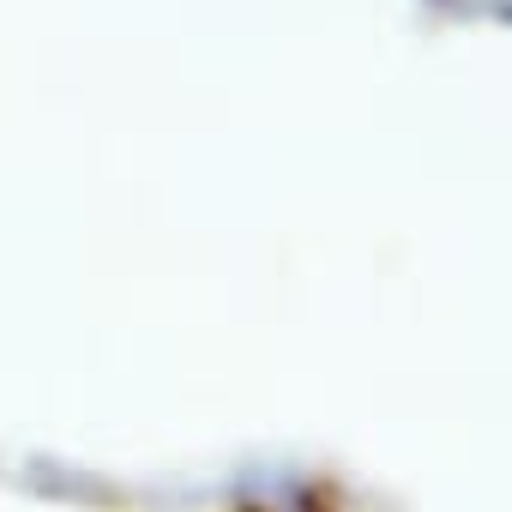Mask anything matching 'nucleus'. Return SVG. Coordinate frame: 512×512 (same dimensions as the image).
<instances>
[{"mask_svg":"<svg viewBox=\"0 0 512 512\" xmlns=\"http://www.w3.org/2000/svg\"><path fill=\"white\" fill-rule=\"evenodd\" d=\"M500 19H506V25H512V0H500Z\"/></svg>","mask_w":512,"mask_h":512,"instance_id":"2","label":"nucleus"},{"mask_svg":"<svg viewBox=\"0 0 512 512\" xmlns=\"http://www.w3.org/2000/svg\"><path fill=\"white\" fill-rule=\"evenodd\" d=\"M235 512H338V494L314 476H272L260 488H241Z\"/></svg>","mask_w":512,"mask_h":512,"instance_id":"1","label":"nucleus"}]
</instances>
